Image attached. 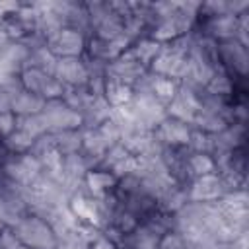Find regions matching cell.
<instances>
[{"mask_svg": "<svg viewBox=\"0 0 249 249\" xmlns=\"http://www.w3.org/2000/svg\"><path fill=\"white\" fill-rule=\"evenodd\" d=\"M12 230L23 245L33 249H56V235L53 228L35 214H25L18 224L12 226Z\"/></svg>", "mask_w": 249, "mask_h": 249, "instance_id": "cell-1", "label": "cell"}, {"mask_svg": "<svg viewBox=\"0 0 249 249\" xmlns=\"http://www.w3.org/2000/svg\"><path fill=\"white\" fill-rule=\"evenodd\" d=\"M218 58H220L222 68H224L233 80L247 78L249 53H247V47H243L239 41L230 39V41L218 43Z\"/></svg>", "mask_w": 249, "mask_h": 249, "instance_id": "cell-2", "label": "cell"}, {"mask_svg": "<svg viewBox=\"0 0 249 249\" xmlns=\"http://www.w3.org/2000/svg\"><path fill=\"white\" fill-rule=\"evenodd\" d=\"M228 193H231V189L228 187V183L224 181L220 173H208V175L196 177L191 181L187 189L191 202H216Z\"/></svg>", "mask_w": 249, "mask_h": 249, "instance_id": "cell-3", "label": "cell"}, {"mask_svg": "<svg viewBox=\"0 0 249 249\" xmlns=\"http://www.w3.org/2000/svg\"><path fill=\"white\" fill-rule=\"evenodd\" d=\"M86 43H88V39L82 33H78L70 27H64L56 35L47 39V49L56 58H80L86 53Z\"/></svg>", "mask_w": 249, "mask_h": 249, "instance_id": "cell-4", "label": "cell"}, {"mask_svg": "<svg viewBox=\"0 0 249 249\" xmlns=\"http://www.w3.org/2000/svg\"><path fill=\"white\" fill-rule=\"evenodd\" d=\"M53 76L64 88H80L88 84V70H86L82 56L80 58H58Z\"/></svg>", "mask_w": 249, "mask_h": 249, "instance_id": "cell-5", "label": "cell"}, {"mask_svg": "<svg viewBox=\"0 0 249 249\" xmlns=\"http://www.w3.org/2000/svg\"><path fill=\"white\" fill-rule=\"evenodd\" d=\"M43 107H45V99L27 91V89H21L12 97V113L16 117L39 115L43 111Z\"/></svg>", "mask_w": 249, "mask_h": 249, "instance_id": "cell-6", "label": "cell"}]
</instances>
